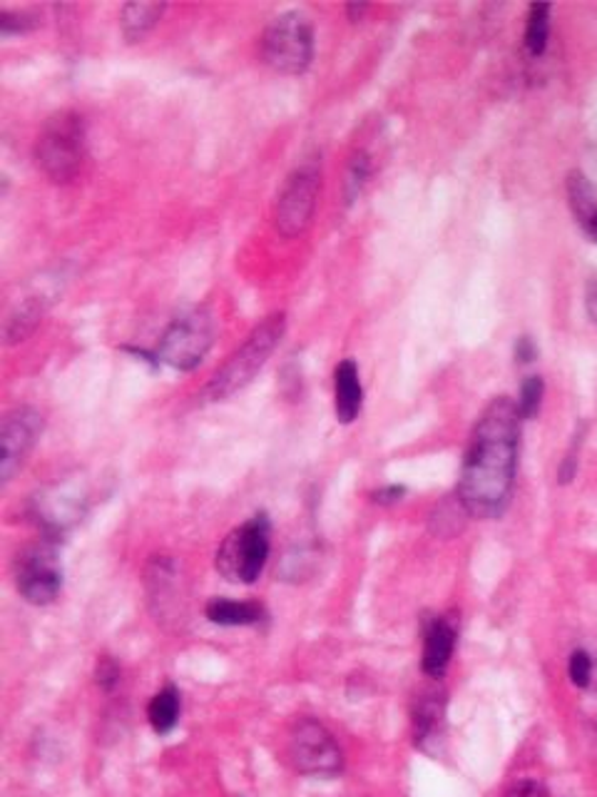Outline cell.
Returning a JSON list of instances; mask_svg holds the SVG:
<instances>
[{"label":"cell","mask_w":597,"mask_h":797,"mask_svg":"<svg viewBox=\"0 0 597 797\" xmlns=\"http://www.w3.org/2000/svg\"><path fill=\"white\" fill-rule=\"evenodd\" d=\"M521 414L508 396H498L476 422L463 454L456 499L468 517L498 519L513 499L521 454Z\"/></svg>","instance_id":"cell-1"},{"label":"cell","mask_w":597,"mask_h":797,"mask_svg":"<svg viewBox=\"0 0 597 797\" xmlns=\"http://www.w3.org/2000/svg\"><path fill=\"white\" fill-rule=\"evenodd\" d=\"M284 332H287V317L284 315H271L254 327L244 344L234 349V354L214 372L207 389H204V396L210 402H224V398L252 384V379L262 372L274 349L279 347Z\"/></svg>","instance_id":"cell-2"},{"label":"cell","mask_w":597,"mask_h":797,"mask_svg":"<svg viewBox=\"0 0 597 797\" xmlns=\"http://www.w3.org/2000/svg\"><path fill=\"white\" fill-rule=\"evenodd\" d=\"M87 158V130L83 115L61 110L45 120L35 140V162L47 180L73 182Z\"/></svg>","instance_id":"cell-3"},{"label":"cell","mask_w":597,"mask_h":797,"mask_svg":"<svg viewBox=\"0 0 597 797\" xmlns=\"http://www.w3.org/2000/svg\"><path fill=\"white\" fill-rule=\"evenodd\" d=\"M271 523L267 513H254L234 529L217 549V571L232 583L252 586L269 561Z\"/></svg>","instance_id":"cell-4"},{"label":"cell","mask_w":597,"mask_h":797,"mask_svg":"<svg viewBox=\"0 0 597 797\" xmlns=\"http://www.w3.org/2000/svg\"><path fill=\"white\" fill-rule=\"evenodd\" d=\"M262 57L271 71L301 75L315 57V31L305 13L287 11L274 18L262 35Z\"/></svg>","instance_id":"cell-5"},{"label":"cell","mask_w":597,"mask_h":797,"mask_svg":"<svg viewBox=\"0 0 597 797\" xmlns=\"http://www.w3.org/2000/svg\"><path fill=\"white\" fill-rule=\"evenodd\" d=\"M214 342V317L207 307H194L172 319L164 329L160 344L154 349L160 364H168L178 372H192L202 364Z\"/></svg>","instance_id":"cell-6"},{"label":"cell","mask_w":597,"mask_h":797,"mask_svg":"<svg viewBox=\"0 0 597 797\" xmlns=\"http://www.w3.org/2000/svg\"><path fill=\"white\" fill-rule=\"evenodd\" d=\"M321 192V162L317 158L305 160L284 182V188L274 205V227L281 237H299L307 232L315 217Z\"/></svg>","instance_id":"cell-7"},{"label":"cell","mask_w":597,"mask_h":797,"mask_svg":"<svg viewBox=\"0 0 597 797\" xmlns=\"http://www.w3.org/2000/svg\"><path fill=\"white\" fill-rule=\"evenodd\" d=\"M18 593L33 606H51L63 591V566L57 539L43 536L33 546L18 553L15 561Z\"/></svg>","instance_id":"cell-8"},{"label":"cell","mask_w":597,"mask_h":797,"mask_svg":"<svg viewBox=\"0 0 597 797\" xmlns=\"http://www.w3.org/2000/svg\"><path fill=\"white\" fill-rule=\"evenodd\" d=\"M289 763L299 775L334 777L344 767L337 737L315 718H301L291 725L287 741Z\"/></svg>","instance_id":"cell-9"},{"label":"cell","mask_w":597,"mask_h":797,"mask_svg":"<svg viewBox=\"0 0 597 797\" xmlns=\"http://www.w3.org/2000/svg\"><path fill=\"white\" fill-rule=\"evenodd\" d=\"M43 434V414L33 406H21L6 414L0 424V483H8L23 469L28 454Z\"/></svg>","instance_id":"cell-10"},{"label":"cell","mask_w":597,"mask_h":797,"mask_svg":"<svg viewBox=\"0 0 597 797\" xmlns=\"http://www.w3.org/2000/svg\"><path fill=\"white\" fill-rule=\"evenodd\" d=\"M446 727V693L440 688H428L418 695L414 705V741L424 753H436L444 741Z\"/></svg>","instance_id":"cell-11"},{"label":"cell","mask_w":597,"mask_h":797,"mask_svg":"<svg viewBox=\"0 0 597 797\" xmlns=\"http://www.w3.org/2000/svg\"><path fill=\"white\" fill-rule=\"evenodd\" d=\"M456 648V628L448 618H430L424 628V656H420V668L430 680H440L446 676V668L454 658Z\"/></svg>","instance_id":"cell-12"},{"label":"cell","mask_w":597,"mask_h":797,"mask_svg":"<svg viewBox=\"0 0 597 797\" xmlns=\"http://www.w3.org/2000/svg\"><path fill=\"white\" fill-rule=\"evenodd\" d=\"M364 406V386H361L359 366L354 359H344L334 372V412L339 424L359 419Z\"/></svg>","instance_id":"cell-13"},{"label":"cell","mask_w":597,"mask_h":797,"mask_svg":"<svg viewBox=\"0 0 597 797\" xmlns=\"http://www.w3.org/2000/svg\"><path fill=\"white\" fill-rule=\"evenodd\" d=\"M204 616L214 626H254L264 616V608L252 601H232V598H212L204 606Z\"/></svg>","instance_id":"cell-14"},{"label":"cell","mask_w":597,"mask_h":797,"mask_svg":"<svg viewBox=\"0 0 597 797\" xmlns=\"http://www.w3.org/2000/svg\"><path fill=\"white\" fill-rule=\"evenodd\" d=\"M164 3H127L120 11V28L127 43H137L160 23Z\"/></svg>","instance_id":"cell-15"},{"label":"cell","mask_w":597,"mask_h":797,"mask_svg":"<svg viewBox=\"0 0 597 797\" xmlns=\"http://www.w3.org/2000/svg\"><path fill=\"white\" fill-rule=\"evenodd\" d=\"M182 713V701L180 690L174 686H164L158 695L152 698L150 705H147V718H150L152 731L158 735H168L174 731V725L180 721Z\"/></svg>","instance_id":"cell-16"},{"label":"cell","mask_w":597,"mask_h":797,"mask_svg":"<svg viewBox=\"0 0 597 797\" xmlns=\"http://www.w3.org/2000/svg\"><path fill=\"white\" fill-rule=\"evenodd\" d=\"M45 315V302L41 297H31L18 305L6 319V344H18L35 332Z\"/></svg>","instance_id":"cell-17"},{"label":"cell","mask_w":597,"mask_h":797,"mask_svg":"<svg viewBox=\"0 0 597 797\" xmlns=\"http://www.w3.org/2000/svg\"><path fill=\"white\" fill-rule=\"evenodd\" d=\"M547 41H551V6L533 3L527 8L525 35H523L527 55L543 57L547 51Z\"/></svg>","instance_id":"cell-18"},{"label":"cell","mask_w":597,"mask_h":797,"mask_svg":"<svg viewBox=\"0 0 597 797\" xmlns=\"http://www.w3.org/2000/svg\"><path fill=\"white\" fill-rule=\"evenodd\" d=\"M567 200H571L573 215L580 225H585V222L597 212V198L593 184L577 170L571 172V178H567Z\"/></svg>","instance_id":"cell-19"},{"label":"cell","mask_w":597,"mask_h":797,"mask_svg":"<svg viewBox=\"0 0 597 797\" xmlns=\"http://www.w3.org/2000/svg\"><path fill=\"white\" fill-rule=\"evenodd\" d=\"M543 396H545V382L543 376L537 374H531L523 379L521 384V396H518V414H521V419H533V416L541 412V404H543Z\"/></svg>","instance_id":"cell-20"},{"label":"cell","mask_w":597,"mask_h":797,"mask_svg":"<svg viewBox=\"0 0 597 797\" xmlns=\"http://www.w3.org/2000/svg\"><path fill=\"white\" fill-rule=\"evenodd\" d=\"M369 170H371V162H369V155L366 152H359L354 155V160H351L349 164V172H347V202H354L361 190H364L366 184V178H369Z\"/></svg>","instance_id":"cell-21"},{"label":"cell","mask_w":597,"mask_h":797,"mask_svg":"<svg viewBox=\"0 0 597 797\" xmlns=\"http://www.w3.org/2000/svg\"><path fill=\"white\" fill-rule=\"evenodd\" d=\"M567 676H571V683L575 688H580V690L590 688V683H593V658H590V653H587V650H583V648L573 650L571 660H567Z\"/></svg>","instance_id":"cell-22"},{"label":"cell","mask_w":597,"mask_h":797,"mask_svg":"<svg viewBox=\"0 0 597 797\" xmlns=\"http://www.w3.org/2000/svg\"><path fill=\"white\" fill-rule=\"evenodd\" d=\"M95 683H97V688L105 690V693H113L117 683H120V666H117V660L113 656L97 658Z\"/></svg>","instance_id":"cell-23"},{"label":"cell","mask_w":597,"mask_h":797,"mask_svg":"<svg viewBox=\"0 0 597 797\" xmlns=\"http://www.w3.org/2000/svg\"><path fill=\"white\" fill-rule=\"evenodd\" d=\"M35 25H38V21H35V15H31V13L0 11V33H3V35L28 33V31H33Z\"/></svg>","instance_id":"cell-24"},{"label":"cell","mask_w":597,"mask_h":797,"mask_svg":"<svg viewBox=\"0 0 597 797\" xmlns=\"http://www.w3.org/2000/svg\"><path fill=\"white\" fill-rule=\"evenodd\" d=\"M583 436H585V429H580V434L573 436L571 449H567L565 459H563V464H561V469H557V481H561L563 486L571 483V481L575 479V474H577V454H580Z\"/></svg>","instance_id":"cell-25"},{"label":"cell","mask_w":597,"mask_h":797,"mask_svg":"<svg viewBox=\"0 0 597 797\" xmlns=\"http://www.w3.org/2000/svg\"><path fill=\"white\" fill-rule=\"evenodd\" d=\"M404 496H406V486L391 483V486H384V489L374 491V501L381 503V507H394V503H398Z\"/></svg>","instance_id":"cell-26"},{"label":"cell","mask_w":597,"mask_h":797,"mask_svg":"<svg viewBox=\"0 0 597 797\" xmlns=\"http://www.w3.org/2000/svg\"><path fill=\"white\" fill-rule=\"evenodd\" d=\"M505 797H547V793L537 780H521L505 793Z\"/></svg>","instance_id":"cell-27"},{"label":"cell","mask_w":597,"mask_h":797,"mask_svg":"<svg viewBox=\"0 0 597 797\" xmlns=\"http://www.w3.org/2000/svg\"><path fill=\"white\" fill-rule=\"evenodd\" d=\"M535 357H537V349L533 344V339L531 337L518 339V342H515V362L518 364H531V362H535Z\"/></svg>","instance_id":"cell-28"},{"label":"cell","mask_w":597,"mask_h":797,"mask_svg":"<svg viewBox=\"0 0 597 797\" xmlns=\"http://www.w3.org/2000/svg\"><path fill=\"white\" fill-rule=\"evenodd\" d=\"M585 309H587V317H590V322L597 327V277L587 281Z\"/></svg>","instance_id":"cell-29"},{"label":"cell","mask_w":597,"mask_h":797,"mask_svg":"<svg viewBox=\"0 0 597 797\" xmlns=\"http://www.w3.org/2000/svg\"><path fill=\"white\" fill-rule=\"evenodd\" d=\"M369 11V6L366 3H351V6H347V15H349V21H361V18H364V13Z\"/></svg>","instance_id":"cell-30"},{"label":"cell","mask_w":597,"mask_h":797,"mask_svg":"<svg viewBox=\"0 0 597 797\" xmlns=\"http://www.w3.org/2000/svg\"><path fill=\"white\" fill-rule=\"evenodd\" d=\"M583 230H585V235H587V237H590L593 242H597V212H595V215H593L590 220L585 222Z\"/></svg>","instance_id":"cell-31"}]
</instances>
